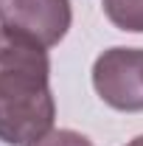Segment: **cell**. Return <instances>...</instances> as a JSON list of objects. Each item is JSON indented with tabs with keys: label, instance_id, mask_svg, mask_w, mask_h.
<instances>
[{
	"label": "cell",
	"instance_id": "5",
	"mask_svg": "<svg viewBox=\"0 0 143 146\" xmlns=\"http://www.w3.org/2000/svg\"><path fill=\"white\" fill-rule=\"evenodd\" d=\"M28 146H93V141L81 132H73V129H51L48 135H42L39 141Z\"/></svg>",
	"mask_w": 143,
	"mask_h": 146
},
{
	"label": "cell",
	"instance_id": "1",
	"mask_svg": "<svg viewBox=\"0 0 143 146\" xmlns=\"http://www.w3.org/2000/svg\"><path fill=\"white\" fill-rule=\"evenodd\" d=\"M48 48L0 28V141L28 146L54 129Z\"/></svg>",
	"mask_w": 143,
	"mask_h": 146
},
{
	"label": "cell",
	"instance_id": "2",
	"mask_svg": "<svg viewBox=\"0 0 143 146\" xmlns=\"http://www.w3.org/2000/svg\"><path fill=\"white\" fill-rule=\"evenodd\" d=\"M98 98L121 112H143V48H109L93 65Z\"/></svg>",
	"mask_w": 143,
	"mask_h": 146
},
{
	"label": "cell",
	"instance_id": "4",
	"mask_svg": "<svg viewBox=\"0 0 143 146\" xmlns=\"http://www.w3.org/2000/svg\"><path fill=\"white\" fill-rule=\"evenodd\" d=\"M109 23L129 34H143V0H101Z\"/></svg>",
	"mask_w": 143,
	"mask_h": 146
},
{
	"label": "cell",
	"instance_id": "6",
	"mask_svg": "<svg viewBox=\"0 0 143 146\" xmlns=\"http://www.w3.org/2000/svg\"><path fill=\"white\" fill-rule=\"evenodd\" d=\"M126 146H143V135H138L135 141H129V143H126Z\"/></svg>",
	"mask_w": 143,
	"mask_h": 146
},
{
	"label": "cell",
	"instance_id": "3",
	"mask_svg": "<svg viewBox=\"0 0 143 146\" xmlns=\"http://www.w3.org/2000/svg\"><path fill=\"white\" fill-rule=\"evenodd\" d=\"M73 20L70 0H0V28L42 48L59 45Z\"/></svg>",
	"mask_w": 143,
	"mask_h": 146
}]
</instances>
